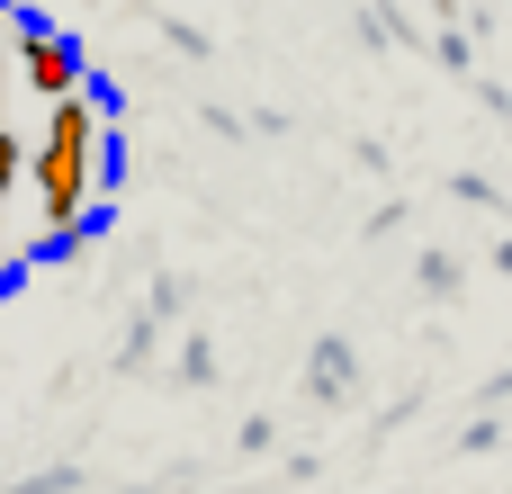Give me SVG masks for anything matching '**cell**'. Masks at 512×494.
<instances>
[{"label": "cell", "mask_w": 512, "mask_h": 494, "mask_svg": "<svg viewBox=\"0 0 512 494\" xmlns=\"http://www.w3.org/2000/svg\"><path fill=\"white\" fill-rule=\"evenodd\" d=\"M90 180H99V99H54V117H45V144H36V189H45V225H63V216H81V198H90Z\"/></svg>", "instance_id": "obj_1"}, {"label": "cell", "mask_w": 512, "mask_h": 494, "mask_svg": "<svg viewBox=\"0 0 512 494\" xmlns=\"http://www.w3.org/2000/svg\"><path fill=\"white\" fill-rule=\"evenodd\" d=\"M18 72H27L45 99H72V90H81V45H72L63 27H45V18H18Z\"/></svg>", "instance_id": "obj_2"}, {"label": "cell", "mask_w": 512, "mask_h": 494, "mask_svg": "<svg viewBox=\"0 0 512 494\" xmlns=\"http://www.w3.org/2000/svg\"><path fill=\"white\" fill-rule=\"evenodd\" d=\"M351 387V342H315V396H342Z\"/></svg>", "instance_id": "obj_3"}, {"label": "cell", "mask_w": 512, "mask_h": 494, "mask_svg": "<svg viewBox=\"0 0 512 494\" xmlns=\"http://www.w3.org/2000/svg\"><path fill=\"white\" fill-rule=\"evenodd\" d=\"M180 378H189V387H207V378H216V342H207V333H189V342H180Z\"/></svg>", "instance_id": "obj_4"}, {"label": "cell", "mask_w": 512, "mask_h": 494, "mask_svg": "<svg viewBox=\"0 0 512 494\" xmlns=\"http://www.w3.org/2000/svg\"><path fill=\"white\" fill-rule=\"evenodd\" d=\"M432 54H441V72H468V63H477V45H468V27H441V45H432Z\"/></svg>", "instance_id": "obj_5"}, {"label": "cell", "mask_w": 512, "mask_h": 494, "mask_svg": "<svg viewBox=\"0 0 512 494\" xmlns=\"http://www.w3.org/2000/svg\"><path fill=\"white\" fill-rule=\"evenodd\" d=\"M414 279H423V288H459V261H450V252H423V270H414Z\"/></svg>", "instance_id": "obj_6"}, {"label": "cell", "mask_w": 512, "mask_h": 494, "mask_svg": "<svg viewBox=\"0 0 512 494\" xmlns=\"http://www.w3.org/2000/svg\"><path fill=\"white\" fill-rule=\"evenodd\" d=\"M18 171H27V153H18V135L0 126V198H9V180H18Z\"/></svg>", "instance_id": "obj_7"}, {"label": "cell", "mask_w": 512, "mask_h": 494, "mask_svg": "<svg viewBox=\"0 0 512 494\" xmlns=\"http://www.w3.org/2000/svg\"><path fill=\"white\" fill-rule=\"evenodd\" d=\"M72 486V468H54V477H27V486H9V494H63Z\"/></svg>", "instance_id": "obj_8"}]
</instances>
